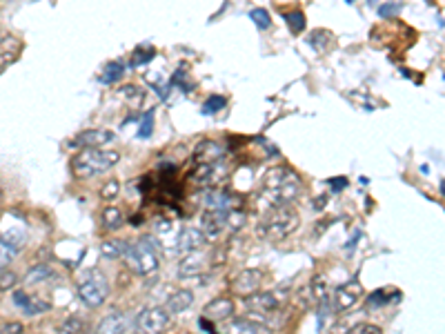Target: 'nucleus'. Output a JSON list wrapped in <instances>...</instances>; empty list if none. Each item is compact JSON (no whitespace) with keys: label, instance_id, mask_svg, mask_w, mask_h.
Here are the masks:
<instances>
[{"label":"nucleus","instance_id":"obj_1","mask_svg":"<svg viewBox=\"0 0 445 334\" xmlns=\"http://www.w3.org/2000/svg\"><path fill=\"white\" fill-rule=\"evenodd\" d=\"M303 183L294 170L289 167H272L263 178V190H260V201H265L267 209L294 203L301 196Z\"/></svg>","mask_w":445,"mask_h":334},{"label":"nucleus","instance_id":"obj_2","mask_svg":"<svg viewBox=\"0 0 445 334\" xmlns=\"http://www.w3.org/2000/svg\"><path fill=\"white\" fill-rule=\"evenodd\" d=\"M118 161H120V154L114 149L85 147L71 159V172L76 178H94V176L110 172Z\"/></svg>","mask_w":445,"mask_h":334},{"label":"nucleus","instance_id":"obj_3","mask_svg":"<svg viewBox=\"0 0 445 334\" xmlns=\"http://www.w3.org/2000/svg\"><path fill=\"white\" fill-rule=\"evenodd\" d=\"M125 263L138 277L154 275V272L158 270V265H161L156 236H143L136 243H129V248L125 252Z\"/></svg>","mask_w":445,"mask_h":334},{"label":"nucleus","instance_id":"obj_4","mask_svg":"<svg viewBox=\"0 0 445 334\" xmlns=\"http://www.w3.org/2000/svg\"><path fill=\"white\" fill-rule=\"evenodd\" d=\"M299 223H301V219L291 207H287V205L272 207L263 217V221L256 225V234L267 238V241H283L296 230Z\"/></svg>","mask_w":445,"mask_h":334},{"label":"nucleus","instance_id":"obj_5","mask_svg":"<svg viewBox=\"0 0 445 334\" xmlns=\"http://www.w3.org/2000/svg\"><path fill=\"white\" fill-rule=\"evenodd\" d=\"M110 296V283H107L103 272L89 270L79 279V299L87 308H100Z\"/></svg>","mask_w":445,"mask_h":334},{"label":"nucleus","instance_id":"obj_6","mask_svg":"<svg viewBox=\"0 0 445 334\" xmlns=\"http://www.w3.org/2000/svg\"><path fill=\"white\" fill-rule=\"evenodd\" d=\"M227 176H229V165L221 159L216 163L196 165V170L190 176V183L198 190H214L221 188Z\"/></svg>","mask_w":445,"mask_h":334},{"label":"nucleus","instance_id":"obj_7","mask_svg":"<svg viewBox=\"0 0 445 334\" xmlns=\"http://www.w3.org/2000/svg\"><path fill=\"white\" fill-rule=\"evenodd\" d=\"M227 219H229V212L225 209H205L201 217V230L205 238L216 241L223 232H227Z\"/></svg>","mask_w":445,"mask_h":334},{"label":"nucleus","instance_id":"obj_8","mask_svg":"<svg viewBox=\"0 0 445 334\" xmlns=\"http://www.w3.org/2000/svg\"><path fill=\"white\" fill-rule=\"evenodd\" d=\"M167 326H170V312L165 308H147L136 318V328L143 332H151V334L163 332Z\"/></svg>","mask_w":445,"mask_h":334},{"label":"nucleus","instance_id":"obj_9","mask_svg":"<svg viewBox=\"0 0 445 334\" xmlns=\"http://www.w3.org/2000/svg\"><path fill=\"white\" fill-rule=\"evenodd\" d=\"M361 296H363V285H361L359 279H352V281L343 283L339 290H336V294H334V308H336V312L352 310L361 301Z\"/></svg>","mask_w":445,"mask_h":334},{"label":"nucleus","instance_id":"obj_10","mask_svg":"<svg viewBox=\"0 0 445 334\" xmlns=\"http://www.w3.org/2000/svg\"><path fill=\"white\" fill-rule=\"evenodd\" d=\"M260 283H263V272L260 270H241L232 281V290H234V294L250 296V294L258 292Z\"/></svg>","mask_w":445,"mask_h":334},{"label":"nucleus","instance_id":"obj_11","mask_svg":"<svg viewBox=\"0 0 445 334\" xmlns=\"http://www.w3.org/2000/svg\"><path fill=\"white\" fill-rule=\"evenodd\" d=\"M180 230H183V227L176 221H172V219H158L156 225H154V236H156V241L161 243L165 250H176L178 248Z\"/></svg>","mask_w":445,"mask_h":334},{"label":"nucleus","instance_id":"obj_12","mask_svg":"<svg viewBox=\"0 0 445 334\" xmlns=\"http://www.w3.org/2000/svg\"><path fill=\"white\" fill-rule=\"evenodd\" d=\"M23 40L18 36H5L0 38V71L7 69L9 65H13L23 54Z\"/></svg>","mask_w":445,"mask_h":334},{"label":"nucleus","instance_id":"obj_13","mask_svg":"<svg viewBox=\"0 0 445 334\" xmlns=\"http://www.w3.org/2000/svg\"><path fill=\"white\" fill-rule=\"evenodd\" d=\"M285 296L276 294V292H254L250 294L248 299H245V306H248V310H254V312H272L276 310L283 303Z\"/></svg>","mask_w":445,"mask_h":334},{"label":"nucleus","instance_id":"obj_14","mask_svg":"<svg viewBox=\"0 0 445 334\" xmlns=\"http://www.w3.org/2000/svg\"><path fill=\"white\" fill-rule=\"evenodd\" d=\"M236 306L234 301L229 296H216L214 301H209L205 310H203V316H207L209 321H227V318H232Z\"/></svg>","mask_w":445,"mask_h":334},{"label":"nucleus","instance_id":"obj_15","mask_svg":"<svg viewBox=\"0 0 445 334\" xmlns=\"http://www.w3.org/2000/svg\"><path fill=\"white\" fill-rule=\"evenodd\" d=\"M114 141V134L107 132V129H87V132H81L76 139L71 141L74 147H105L110 145Z\"/></svg>","mask_w":445,"mask_h":334},{"label":"nucleus","instance_id":"obj_16","mask_svg":"<svg viewBox=\"0 0 445 334\" xmlns=\"http://www.w3.org/2000/svg\"><path fill=\"white\" fill-rule=\"evenodd\" d=\"M207 267V256L203 252H187L185 259L180 261L178 265V277L180 279H192V277H198L203 275Z\"/></svg>","mask_w":445,"mask_h":334},{"label":"nucleus","instance_id":"obj_17","mask_svg":"<svg viewBox=\"0 0 445 334\" xmlns=\"http://www.w3.org/2000/svg\"><path fill=\"white\" fill-rule=\"evenodd\" d=\"M13 303L27 314V316H36V314H42L50 310V301L45 299H38V296H32L27 292H13Z\"/></svg>","mask_w":445,"mask_h":334},{"label":"nucleus","instance_id":"obj_18","mask_svg":"<svg viewBox=\"0 0 445 334\" xmlns=\"http://www.w3.org/2000/svg\"><path fill=\"white\" fill-rule=\"evenodd\" d=\"M205 234L203 230H198V227H183L180 230V236H178V252L187 254V252H196L201 250L205 246Z\"/></svg>","mask_w":445,"mask_h":334},{"label":"nucleus","instance_id":"obj_19","mask_svg":"<svg viewBox=\"0 0 445 334\" xmlns=\"http://www.w3.org/2000/svg\"><path fill=\"white\" fill-rule=\"evenodd\" d=\"M134 326V321L127 316V314H122V312H112V314H107L103 321L98 323V332L103 334H122V332H129Z\"/></svg>","mask_w":445,"mask_h":334},{"label":"nucleus","instance_id":"obj_20","mask_svg":"<svg viewBox=\"0 0 445 334\" xmlns=\"http://www.w3.org/2000/svg\"><path fill=\"white\" fill-rule=\"evenodd\" d=\"M225 156V149L221 143L216 141H203L201 145L196 147L194 151V163L196 165H203V163H216Z\"/></svg>","mask_w":445,"mask_h":334},{"label":"nucleus","instance_id":"obj_21","mask_svg":"<svg viewBox=\"0 0 445 334\" xmlns=\"http://www.w3.org/2000/svg\"><path fill=\"white\" fill-rule=\"evenodd\" d=\"M21 246H23L21 236H9L7 234V236L0 238V272H3L9 265V261L13 259V256L18 254Z\"/></svg>","mask_w":445,"mask_h":334},{"label":"nucleus","instance_id":"obj_22","mask_svg":"<svg viewBox=\"0 0 445 334\" xmlns=\"http://www.w3.org/2000/svg\"><path fill=\"white\" fill-rule=\"evenodd\" d=\"M192 303H194V294L190 290H176L170 299H167L165 310L170 314H180L187 308H192Z\"/></svg>","mask_w":445,"mask_h":334},{"label":"nucleus","instance_id":"obj_23","mask_svg":"<svg viewBox=\"0 0 445 334\" xmlns=\"http://www.w3.org/2000/svg\"><path fill=\"white\" fill-rule=\"evenodd\" d=\"M229 332H243V334H267V326L254 321V318H234L232 323H229Z\"/></svg>","mask_w":445,"mask_h":334},{"label":"nucleus","instance_id":"obj_24","mask_svg":"<svg viewBox=\"0 0 445 334\" xmlns=\"http://www.w3.org/2000/svg\"><path fill=\"white\" fill-rule=\"evenodd\" d=\"M127 248H129V243H127V241L110 238V241H103V243H100V254L105 256V259L116 261V259H120V256H125Z\"/></svg>","mask_w":445,"mask_h":334},{"label":"nucleus","instance_id":"obj_25","mask_svg":"<svg viewBox=\"0 0 445 334\" xmlns=\"http://www.w3.org/2000/svg\"><path fill=\"white\" fill-rule=\"evenodd\" d=\"M100 221L105 225V230H118V227L122 225V209L118 205H107L103 212H100Z\"/></svg>","mask_w":445,"mask_h":334},{"label":"nucleus","instance_id":"obj_26","mask_svg":"<svg viewBox=\"0 0 445 334\" xmlns=\"http://www.w3.org/2000/svg\"><path fill=\"white\" fill-rule=\"evenodd\" d=\"M283 18L289 27V32L291 34H301L305 32V27H308V21H305V13L301 9H294V11H285L283 13Z\"/></svg>","mask_w":445,"mask_h":334},{"label":"nucleus","instance_id":"obj_27","mask_svg":"<svg viewBox=\"0 0 445 334\" xmlns=\"http://www.w3.org/2000/svg\"><path fill=\"white\" fill-rule=\"evenodd\" d=\"M308 42L312 45L316 52H328L332 47L334 38H332L330 32H325V29H314V32L310 34V38H308Z\"/></svg>","mask_w":445,"mask_h":334},{"label":"nucleus","instance_id":"obj_28","mask_svg":"<svg viewBox=\"0 0 445 334\" xmlns=\"http://www.w3.org/2000/svg\"><path fill=\"white\" fill-rule=\"evenodd\" d=\"M122 76H125V65L116 60V63H110L105 67V71L100 74V83L103 85H114L122 79Z\"/></svg>","mask_w":445,"mask_h":334},{"label":"nucleus","instance_id":"obj_29","mask_svg":"<svg viewBox=\"0 0 445 334\" xmlns=\"http://www.w3.org/2000/svg\"><path fill=\"white\" fill-rule=\"evenodd\" d=\"M401 299H403L401 292H396V294L390 299L386 290H376V292H372L370 296H367V306H370V308H383V306H388V303H398Z\"/></svg>","mask_w":445,"mask_h":334},{"label":"nucleus","instance_id":"obj_30","mask_svg":"<svg viewBox=\"0 0 445 334\" xmlns=\"http://www.w3.org/2000/svg\"><path fill=\"white\" fill-rule=\"evenodd\" d=\"M47 277H54L52 267H50V265H36L34 270H29V272H27L25 283H27V285H36V283L47 281Z\"/></svg>","mask_w":445,"mask_h":334},{"label":"nucleus","instance_id":"obj_31","mask_svg":"<svg viewBox=\"0 0 445 334\" xmlns=\"http://www.w3.org/2000/svg\"><path fill=\"white\" fill-rule=\"evenodd\" d=\"M154 56H156L154 47H136L129 63H132V67H141V65H147Z\"/></svg>","mask_w":445,"mask_h":334},{"label":"nucleus","instance_id":"obj_32","mask_svg":"<svg viewBox=\"0 0 445 334\" xmlns=\"http://www.w3.org/2000/svg\"><path fill=\"white\" fill-rule=\"evenodd\" d=\"M250 18L254 21V25L260 29V32H265V29H270L272 27V18H270V13L265 11V9H252L250 11Z\"/></svg>","mask_w":445,"mask_h":334},{"label":"nucleus","instance_id":"obj_33","mask_svg":"<svg viewBox=\"0 0 445 334\" xmlns=\"http://www.w3.org/2000/svg\"><path fill=\"white\" fill-rule=\"evenodd\" d=\"M151 129H154V110H149L141 118V127H138V139H149Z\"/></svg>","mask_w":445,"mask_h":334},{"label":"nucleus","instance_id":"obj_34","mask_svg":"<svg viewBox=\"0 0 445 334\" xmlns=\"http://www.w3.org/2000/svg\"><path fill=\"white\" fill-rule=\"evenodd\" d=\"M118 194H120V180H116V178L107 180V183L100 188V199L103 201H114Z\"/></svg>","mask_w":445,"mask_h":334},{"label":"nucleus","instance_id":"obj_35","mask_svg":"<svg viewBox=\"0 0 445 334\" xmlns=\"http://www.w3.org/2000/svg\"><path fill=\"white\" fill-rule=\"evenodd\" d=\"M310 294L314 296V301H323L328 296V285L323 277H314L310 283Z\"/></svg>","mask_w":445,"mask_h":334},{"label":"nucleus","instance_id":"obj_36","mask_svg":"<svg viewBox=\"0 0 445 334\" xmlns=\"http://www.w3.org/2000/svg\"><path fill=\"white\" fill-rule=\"evenodd\" d=\"M225 96H209L203 105V114H216L225 108Z\"/></svg>","mask_w":445,"mask_h":334},{"label":"nucleus","instance_id":"obj_37","mask_svg":"<svg viewBox=\"0 0 445 334\" xmlns=\"http://www.w3.org/2000/svg\"><path fill=\"white\" fill-rule=\"evenodd\" d=\"M83 328H85L83 318H79V316H69L67 321H63V326H60V332L71 334V332H81Z\"/></svg>","mask_w":445,"mask_h":334},{"label":"nucleus","instance_id":"obj_38","mask_svg":"<svg viewBox=\"0 0 445 334\" xmlns=\"http://www.w3.org/2000/svg\"><path fill=\"white\" fill-rule=\"evenodd\" d=\"M328 185H330V190H332L334 194H341L343 190H347V178H345V176H332V178L328 180Z\"/></svg>","mask_w":445,"mask_h":334},{"label":"nucleus","instance_id":"obj_39","mask_svg":"<svg viewBox=\"0 0 445 334\" xmlns=\"http://www.w3.org/2000/svg\"><path fill=\"white\" fill-rule=\"evenodd\" d=\"M398 11H401V5H398V3H386V5L378 7V16L381 18H390V16H394V13H398Z\"/></svg>","mask_w":445,"mask_h":334},{"label":"nucleus","instance_id":"obj_40","mask_svg":"<svg viewBox=\"0 0 445 334\" xmlns=\"http://www.w3.org/2000/svg\"><path fill=\"white\" fill-rule=\"evenodd\" d=\"M383 330L378 326H372V323H359L352 328V334H381Z\"/></svg>","mask_w":445,"mask_h":334},{"label":"nucleus","instance_id":"obj_41","mask_svg":"<svg viewBox=\"0 0 445 334\" xmlns=\"http://www.w3.org/2000/svg\"><path fill=\"white\" fill-rule=\"evenodd\" d=\"M21 332H25V326L18 321H7L0 326V334H21Z\"/></svg>","mask_w":445,"mask_h":334},{"label":"nucleus","instance_id":"obj_42","mask_svg":"<svg viewBox=\"0 0 445 334\" xmlns=\"http://www.w3.org/2000/svg\"><path fill=\"white\" fill-rule=\"evenodd\" d=\"M13 285H16V275L13 272H3L0 275V290H9Z\"/></svg>","mask_w":445,"mask_h":334},{"label":"nucleus","instance_id":"obj_43","mask_svg":"<svg viewBox=\"0 0 445 334\" xmlns=\"http://www.w3.org/2000/svg\"><path fill=\"white\" fill-rule=\"evenodd\" d=\"M122 96H129L132 103H134V98H136V103H141L145 98V92L143 89H138V87H125L122 89Z\"/></svg>","mask_w":445,"mask_h":334},{"label":"nucleus","instance_id":"obj_44","mask_svg":"<svg viewBox=\"0 0 445 334\" xmlns=\"http://www.w3.org/2000/svg\"><path fill=\"white\" fill-rule=\"evenodd\" d=\"M198 326H201V330H205V332H216V326H214L207 316H201V318H198Z\"/></svg>","mask_w":445,"mask_h":334},{"label":"nucleus","instance_id":"obj_45","mask_svg":"<svg viewBox=\"0 0 445 334\" xmlns=\"http://www.w3.org/2000/svg\"><path fill=\"white\" fill-rule=\"evenodd\" d=\"M183 71H185V69H183V67H180V69H178V71H176V74L172 76V83H170V89H172V85H174L176 81H180V79H183ZM180 87H183V89H185L187 85H185V83H180ZM194 87H196V85H190V87H187V92H192V89H194Z\"/></svg>","mask_w":445,"mask_h":334},{"label":"nucleus","instance_id":"obj_46","mask_svg":"<svg viewBox=\"0 0 445 334\" xmlns=\"http://www.w3.org/2000/svg\"><path fill=\"white\" fill-rule=\"evenodd\" d=\"M361 236H363L361 232H357L354 236H352V241H349V243H347V246H345V250H349V252H352V250H354V248H357V243H359V238H361Z\"/></svg>","mask_w":445,"mask_h":334},{"label":"nucleus","instance_id":"obj_47","mask_svg":"<svg viewBox=\"0 0 445 334\" xmlns=\"http://www.w3.org/2000/svg\"><path fill=\"white\" fill-rule=\"evenodd\" d=\"M441 194L445 196V180H443V183H441Z\"/></svg>","mask_w":445,"mask_h":334},{"label":"nucleus","instance_id":"obj_48","mask_svg":"<svg viewBox=\"0 0 445 334\" xmlns=\"http://www.w3.org/2000/svg\"><path fill=\"white\" fill-rule=\"evenodd\" d=\"M345 3H347V5H352V3H354V0H345Z\"/></svg>","mask_w":445,"mask_h":334},{"label":"nucleus","instance_id":"obj_49","mask_svg":"<svg viewBox=\"0 0 445 334\" xmlns=\"http://www.w3.org/2000/svg\"><path fill=\"white\" fill-rule=\"evenodd\" d=\"M374 3H376V0H370V5H374Z\"/></svg>","mask_w":445,"mask_h":334}]
</instances>
